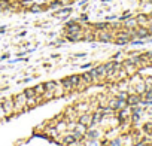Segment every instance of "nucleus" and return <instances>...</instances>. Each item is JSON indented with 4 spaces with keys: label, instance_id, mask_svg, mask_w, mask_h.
<instances>
[{
    "label": "nucleus",
    "instance_id": "obj_1",
    "mask_svg": "<svg viewBox=\"0 0 152 146\" xmlns=\"http://www.w3.org/2000/svg\"><path fill=\"white\" fill-rule=\"evenodd\" d=\"M124 106H125V100H121V99H112L109 101V107L112 110H121L124 109Z\"/></svg>",
    "mask_w": 152,
    "mask_h": 146
},
{
    "label": "nucleus",
    "instance_id": "obj_9",
    "mask_svg": "<svg viewBox=\"0 0 152 146\" xmlns=\"http://www.w3.org/2000/svg\"><path fill=\"white\" fill-rule=\"evenodd\" d=\"M12 109H14V101H11V100L3 101V110H5L6 113H11Z\"/></svg>",
    "mask_w": 152,
    "mask_h": 146
},
{
    "label": "nucleus",
    "instance_id": "obj_13",
    "mask_svg": "<svg viewBox=\"0 0 152 146\" xmlns=\"http://www.w3.org/2000/svg\"><path fill=\"white\" fill-rule=\"evenodd\" d=\"M61 84H63V87H64V90L66 91H72L75 87L72 85V82H70V79H63L61 81Z\"/></svg>",
    "mask_w": 152,
    "mask_h": 146
},
{
    "label": "nucleus",
    "instance_id": "obj_11",
    "mask_svg": "<svg viewBox=\"0 0 152 146\" xmlns=\"http://www.w3.org/2000/svg\"><path fill=\"white\" fill-rule=\"evenodd\" d=\"M97 72H99V76H100V78H106V76H107V69H106V66H99V67H97Z\"/></svg>",
    "mask_w": 152,
    "mask_h": 146
},
{
    "label": "nucleus",
    "instance_id": "obj_30",
    "mask_svg": "<svg viewBox=\"0 0 152 146\" xmlns=\"http://www.w3.org/2000/svg\"><path fill=\"white\" fill-rule=\"evenodd\" d=\"M146 97H148V99H151V97H152V91H149V93L146 94Z\"/></svg>",
    "mask_w": 152,
    "mask_h": 146
},
{
    "label": "nucleus",
    "instance_id": "obj_8",
    "mask_svg": "<svg viewBox=\"0 0 152 146\" xmlns=\"http://www.w3.org/2000/svg\"><path fill=\"white\" fill-rule=\"evenodd\" d=\"M124 67H125V70L128 72V73H134V70H136V64H133L130 60H127V61H124V64H122Z\"/></svg>",
    "mask_w": 152,
    "mask_h": 146
},
{
    "label": "nucleus",
    "instance_id": "obj_5",
    "mask_svg": "<svg viewBox=\"0 0 152 146\" xmlns=\"http://www.w3.org/2000/svg\"><path fill=\"white\" fill-rule=\"evenodd\" d=\"M79 31H82V28H81L79 24H76V23H69V24H67V34L79 33Z\"/></svg>",
    "mask_w": 152,
    "mask_h": 146
},
{
    "label": "nucleus",
    "instance_id": "obj_14",
    "mask_svg": "<svg viewBox=\"0 0 152 146\" xmlns=\"http://www.w3.org/2000/svg\"><path fill=\"white\" fill-rule=\"evenodd\" d=\"M81 79L85 82V84H93L94 81H93V78H91V75H90V72H85L84 75L81 76Z\"/></svg>",
    "mask_w": 152,
    "mask_h": 146
},
{
    "label": "nucleus",
    "instance_id": "obj_23",
    "mask_svg": "<svg viewBox=\"0 0 152 146\" xmlns=\"http://www.w3.org/2000/svg\"><path fill=\"white\" fill-rule=\"evenodd\" d=\"M96 28L97 30H107L109 28V24L107 23H100V24H96Z\"/></svg>",
    "mask_w": 152,
    "mask_h": 146
},
{
    "label": "nucleus",
    "instance_id": "obj_17",
    "mask_svg": "<svg viewBox=\"0 0 152 146\" xmlns=\"http://www.w3.org/2000/svg\"><path fill=\"white\" fill-rule=\"evenodd\" d=\"M102 118H103V113H100V112L94 113V115H93V119H91V125H94V124L100 122V121H102Z\"/></svg>",
    "mask_w": 152,
    "mask_h": 146
},
{
    "label": "nucleus",
    "instance_id": "obj_25",
    "mask_svg": "<svg viewBox=\"0 0 152 146\" xmlns=\"http://www.w3.org/2000/svg\"><path fill=\"white\" fill-rule=\"evenodd\" d=\"M30 9H31V12H39V11H40L42 8H40L39 5H33V6H31Z\"/></svg>",
    "mask_w": 152,
    "mask_h": 146
},
{
    "label": "nucleus",
    "instance_id": "obj_28",
    "mask_svg": "<svg viewBox=\"0 0 152 146\" xmlns=\"http://www.w3.org/2000/svg\"><path fill=\"white\" fill-rule=\"evenodd\" d=\"M87 107H88V106H87V104H82V103H81V106H76V109H84V110H85Z\"/></svg>",
    "mask_w": 152,
    "mask_h": 146
},
{
    "label": "nucleus",
    "instance_id": "obj_7",
    "mask_svg": "<svg viewBox=\"0 0 152 146\" xmlns=\"http://www.w3.org/2000/svg\"><path fill=\"white\" fill-rule=\"evenodd\" d=\"M91 119H93V116H91V115H87V113L79 116V122H81V124H85L87 127L91 125Z\"/></svg>",
    "mask_w": 152,
    "mask_h": 146
},
{
    "label": "nucleus",
    "instance_id": "obj_12",
    "mask_svg": "<svg viewBox=\"0 0 152 146\" xmlns=\"http://www.w3.org/2000/svg\"><path fill=\"white\" fill-rule=\"evenodd\" d=\"M55 88H57V82L55 81H49V82L45 84V90L46 91H55Z\"/></svg>",
    "mask_w": 152,
    "mask_h": 146
},
{
    "label": "nucleus",
    "instance_id": "obj_3",
    "mask_svg": "<svg viewBox=\"0 0 152 146\" xmlns=\"http://www.w3.org/2000/svg\"><path fill=\"white\" fill-rule=\"evenodd\" d=\"M136 36H137V37H140V39L148 37V36H149V30H148V27H143V26L136 27Z\"/></svg>",
    "mask_w": 152,
    "mask_h": 146
},
{
    "label": "nucleus",
    "instance_id": "obj_6",
    "mask_svg": "<svg viewBox=\"0 0 152 146\" xmlns=\"http://www.w3.org/2000/svg\"><path fill=\"white\" fill-rule=\"evenodd\" d=\"M136 21H137V26H143V27H146V24L149 23V17L145 15V14H140V15L136 17Z\"/></svg>",
    "mask_w": 152,
    "mask_h": 146
},
{
    "label": "nucleus",
    "instance_id": "obj_29",
    "mask_svg": "<svg viewBox=\"0 0 152 146\" xmlns=\"http://www.w3.org/2000/svg\"><path fill=\"white\" fill-rule=\"evenodd\" d=\"M110 146H119V140H113Z\"/></svg>",
    "mask_w": 152,
    "mask_h": 146
},
{
    "label": "nucleus",
    "instance_id": "obj_19",
    "mask_svg": "<svg viewBox=\"0 0 152 146\" xmlns=\"http://www.w3.org/2000/svg\"><path fill=\"white\" fill-rule=\"evenodd\" d=\"M24 94H26V97H27V99H30V97H36V96H37L34 88H27V90L24 91Z\"/></svg>",
    "mask_w": 152,
    "mask_h": 146
},
{
    "label": "nucleus",
    "instance_id": "obj_15",
    "mask_svg": "<svg viewBox=\"0 0 152 146\" xmlns=\"http://www.w3.org/2000/svg\"><path fill=\"white\" fill-rule=\"evenodd\" d=\"M69 79H70V82H72L73 87H78V85L81 84V76H78V75H73V76H70Z\"/></svg>",
    "mask_w": 152,
    "mask_h": 146
},
{
    "label": "nucleus",
    "instance_id": "obj_26",
    "mask_svg": "<svg viewBox=\"0 0 152 146\" xmlns=\"http://www.w3.org/2000/svg\"><path fill=\"white\" fill-rule=\"evenodd\" d=\"M118 99H121V100H127V94H125V93H121Z\"/></svg>",
    "mask_w": 152,
    "mask_h": 146
},
{
    "label": "nucleus",
    "instance_id": "obj_2",
    "mask_svg": "<svg viewBox=\"0 0 152 146\" xmlns=\"http://www.w3.org/2000/svg\"><path fill=\"white\" fill-rule=\"evenodd\" d=\"M26 101H27V97H26L24 93H23V94H18V96L14 97V104H15L17 110H21V109H23V104H24Z\"/></svg>",
    "mask_w": 152,
    "mask_h": 146
},
{
    "label": "nucleus",
    "instance_id": "obj_31",
    "mask_svg": "<svg viewBox=\"0 0 152 146\" xmlns=\"http://www.w3.org/2000/svg\"><path fill=\"white\" fill-rule=\"evenodd\" d=\"M136 146H145V145H143V143H142V142H140V143H137V145H136Z\"/></svg>",
    "mask_w": 152,
    "mask_h": 146
},
{
    "label": "nucleus",
    "instance_id": "obj_10",
    "mask_svg": "<svg viewBox=\"0 0 152 146\" xmlns=\"http://www.w3.org/2000/svg\"><path fill=\"white\" fill-rule=\"evenodd\" d=\"M75 131L84 136V134L87 133V125H85V124H81V122H78V124H76V128H75Z\"/></svg>",
    "mask_w": 152,
    "mask_h": 146
},
{
    "label": "nucleus",
    "instance_id": "obj_33",
    "mask_svg": "<svg viewBox=\"0 0 152 146\" xmlns=\"http://www.w3.org/2000/svg\"><path fill=\"white\" fill-rule=\"evenodd\" d=\"M107 146H110V145H107Z\"/></svg>",
    "mask_w": 152,
    "mask_h": 146
},
{
    "label": "nucleus",
    "instance_id": "obj_24",
    "mask_svg": "<svg viewBox=\"0 0 152 146\" xmlns=\"http://www.w3.org/2000/svg\"><path fill=\"white\" fill-rule=\"evenodd\" d=\"M0 8L2 9H9V2L8 0H0Z\"/></svg>",
    "mask_w": 152,
    "mask_h": 146
},
{
    "label": "nucleus",
    "instance_id": "obj_22",
    "mask_svg": "<svg viewBox=\"0 0 152 146\" xmlns=\"http://www.w3.org/2000/svg\"><path fill=\"white\" fill-rule=\"evenodd\" d=\"M75 142H76V137H75L73 134L64 137V143H66V145H72V143H75Z\"/></svg>",
    "mask_w": 152,
    "mask_h": 146
},
{
    "label": "nucleus",
    "instance_id": "obj_27",
    "mask_svg": "<svg viewBox=\"0 0 152 146\" xmlns=\"http://www.w3.org/2000/svg\"><path fill=\"white\" fill-rule=\"evenodd\" d=\"M145 131L146 133H152V125H146L145 127Z\"/></svg>",
    "mask_w": 152,
    "mask_h": 146
},
{
    "label": "nucleus",
    "instance_id": "obj_16",
    "mask_svg": "<svg viewBox=\"0 0 152 146\" xmlns=\"http://www.w3.org/2000/svg\"><path fill=\"white\" fill-rule=\"evenodd\" d=\"M139 97L137 96H130V97H127V104H131V106H134V104H137L139 103Z\"/></svg>",
    "mask_w": 152,
    "mask_h": 146
},
{
    "label": "nucleus",
    "instance_id": "obj_21",
    "mask_svg": "<svg viewBox=\"0 0 152 146\" xmlns=\"http://www.w3.org/2000/svg\"><path fill=\"white\" fill-rule=\"evenodd\" d=\"M90 75H91V78H93V81H94V82H97V81H99V78H100V76H99L97 69H91V70H90Z\"/></svg>",
    "mask_w": 152,
    "mask_h": 146
},
{
    "label": "nucleus",
    "instance_id": "obj_20",
    "mask_svg": "<svg viewBox=\"0 0 152 146\" xmlns=\"http://www.w3.org/2000/svg\"><path fill=\"white\" fill-rule=\"evenodd\" d=\"M125 27L127 28H136L137 27V21L136 20H127L125 21Z\"/></svg>",
    "mask_w": 152,
    "mask_h": 146
},
{
    "label": "nucleus",
    "instance_id": "obj_18",
    "mask_svg": "<svg viewBox=\"0 0 152 146\" xmlns=\"http://www.w3.org/2000/svg\"><path fill=\"white\" fill-rule=\"evenodd\" d=\"M34 90H36V94L37 96H42V94H45V84H40V85H36L34 87Z\"/></svg>",
    "mask_w": 152,
    "mask_h": 146
},
{
    "label": "nucleus",
    "instance_id": "obj_4",
    "mask_svg": "<svg viewBox=\"0 0 152 146\" xmlns=\"http://www.w3.org/2000/svg\"><path fill=\"white\" fill-rule=\"evenodd\" d=\"M97 37H99L100 42H110L112 40V34L107 30H100L99 34H97Z\"/></svg>",
    "mask_w": 152,
    "mask_h": 146
},
{
    "label": "nucleus",
    "instance_id": "obj_32",
    "mask_svg": "<svg viewBox=\"0 0 152 146\" xmlns=\"http://www.w3.org/2000/svg\"><path fill=\"white\" fill-rule=\"evenodd\" d=\"M151 17H152V14H151Z\"/></svg>",
    "mask_w": 152,
    "mask_h": 146
}]
</instances>
